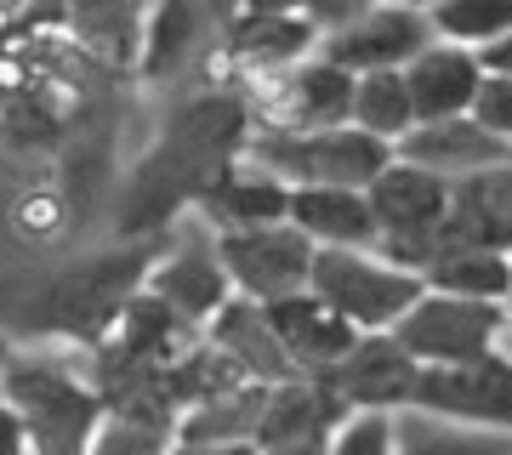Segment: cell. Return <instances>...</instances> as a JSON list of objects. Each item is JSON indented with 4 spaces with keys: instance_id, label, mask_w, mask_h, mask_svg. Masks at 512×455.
I'll use <instances>...</instances> for the list:
<instances>
[{
    "instance_id": "cell-1",
    "label": "cell",
    "mask_w": 512,
    "mask_h": 455,
    "mask_svg": "<svg viewBox=\"0 0 512 455\" xmlns=\"http://www.w3.org/2000/svg\"><path fill=\"white\" fill-rule=\"evenodd\" d=\"M245 143H251V109H245L239 86H205L183 97L165 114L160 137L137 160L131 182L120 188V211H114L120 239H148L177 228L205 188L245 154Z\"/></svg>"
},
{
    "instance_id": "cell-2",
    "label": "cell",
    "mask_w": 512,
    "mask_h": 455,
    "mask_svg": "<svg viewBox=\"0 0 512 455\" xmlns=\"http://www.w3.org/2000/svg\"><path fill=\"white\" fill-rule=\"evenodd\" d=\"M165 234L148 239H120L109 251H92L69 262V268L46 273L35 285H18L6 296V325L18 342H57V347H80L92 353L114 325L126 302L148 285V268L160 256Z\"/></svg>"
},
{
    "instance_id": "cell-3",
    "label": "cell",
    "mask_w": 512,
    "mask_h": 455,
    "mask_svg": "<svg viewBox=\"0 0 512 455\" xmlns=\"http://www.w3.org/2000/svg\"><path fill=\"white\" fill-rule=\"evenodd\" d=\"M80 359H86L80 347L18 342V353L0 370V393L23 416L29 455H92V438L109 416V399L92 382V364Z\"/></svg>"
},
{
    "instance_id": "cell-4",
    "label": "cell",
    "mask_w": 512,
    "mask_h": 455,
    "mask_svg": "<svg viewBox=\"0 0 512 455\" xmlns=\"http://www.w3.org/2000/svg\"><path fill=\"white\" fill-rule=\"evenodd\" d=\"M308 291L325 296L353 330H393L427 285L416 268L382 256L376 245H313Z\"/></svg>"
},
{
    "instance_id": "cell-5",
    "label": "cell",
    "mask_w": 512,
    "mask_h": 455,
    "mask_svg": "<svg viewBox=\"0 0 512 455\" xmlns=\"http://www.w3.org/2000/svg\"><path fill=\"white\" fill-rule=\"evenodd\" d=\"M245 160L268 165L291 188H308V182L370 188L376 171L393 160V143H382V137L359 131L353 120H342V126H319V131H251Z\"/></svg>"
},
{
    "instance_id": "cell-6",
    "label": "cell",
    "mask_w": 512,
    "mask_h": 455,
    "mask_svg": "<svg viewBox=\"0 0 512 455\" xmlns=\"http://www.w3.org/2000/svg\"><path fill=\"white\" fill-rule=\"evenodd\" d=\"M450 188H456L450 177L393 154V160L376 171V182L365 188L370 211H376V251L404 262V268H416V273L427 268V256L444 245Z\"/></svg>"
},
{
    "instance_id": "cell-7",
    "label": "cell",
    "mask_w": 512,
    "mask_h": 455,
    "mask_svg": "<svg viewBox=\"0 0 512 455\" xmlns=\"http://www.w3.org/2000/svg\"><path fill=\"white\" fill-rule=\"evenodd\" d=\"M251 131H319L342 126L353 114V74L330 63L325 52H308L302 63H285L274 74L239 80Z\"/></svg>"
},
{
    "instance_id": "cell-8",
    "label": "cell",
    "mask_w": 512,
    "mask_h": 455,
    "mask_svg": "<svg viewBox=\"0 0 512 455\" xmlns=\"http://www.w3.org/2000/svg\"><path fill=\"white\" fill-rule=\"evenodd\" d=\"M512 330V302H478V296H450V291H421L404 319L393 325L421 364H467L484 359L507 342Z\"/></svg>"
},
{
    "instance_id": "cell-9",
    "label": "cell",
    "mask_w": 512,
    "mask_h": 455,
    "mask_svg": "<svg viewBox=\"0 0 512 455\" xmlns=\"http://www.w3.org/2000/svg\"><path fill=\"white\" fill-rule=\"evenodd\" d=\"M148 291L160 296L165 308H177L194 330H205V319L234 296V279L217 256V234L200 217H183L177 228H165L160 256L148 268Z\"/></svg>"
},
{
    "instance_id": "cell-10",
    "label": "cell",
    "mask_w": 512,
    "mask_h": 455,
    "mask_svg": "<svg viewBox=\"0 0 512 455\" xmlns=\"http://www.w3.org/2000/svg\"><path fill=\"white\" fill-rule=\"evenodd\" d=\"M217 256L239 296L279 302L291 291H308L313 273V239L291 222H262V228H228L217 234Z\"/></svg>"
},
{
    "instance_id": "cell-11",
    "label": "cell",
    "mask_w": 512,
    "mask_h": 455,
    "mask_svg": "<svg viewBox=\"0 0 512 455\" xmlns=\"http://www.w3.org/2000/svg\"><path fill=\"white\" fill-rule=\"evenodd\" d=\"M433 23L421 6L404 0H370L365 12H353L348 23H336L319 35V52L330 63H342L348 74H370V69H404L421 46H433Z\"/></svg>"
},
{
    "instance_id": "cell-12",
    "label": "cell",
    "mask_w": 512,
    "mask_h": 455,
    "mask_svg": "<svg viewBox=\"0 0 512 455\" xmlns=\"http://www.w3.org/2000/svg\"><path fill=\"white\" fill-rule=\"evenodd\" d=\"M319 23L291 6V12H234L222 23L217 52H211V69L239 86V80H256V74H274L285 63H302L308 52H319Z\"/></svg>"
},
{
    "instance_id": "cell-13",
    "label": "cell",
    "mask_w": 512,
    "mask_h": 455,
    "mask_svg": "<svg viewBox=\"0 0 512 455\" xmlns=\"http://www.w3.org/2000/svg\"><path fill=\"white\" fill-rule=\"evenodd\" d=\"M319 382L348 410H404V404L416 399L421 359L393 330H359V342L330 364Z\"/></svg>"
},
{
    "instance_id": "cell-14",
    "label": "cell",
    "mask_w": 512,
    "mask_h": 455,
    "mask_svg": "<svg viewBox=\"0 0 512 455\" xmlns=\"http://www.w3.org/2000/svg\"><path fill=\"white\" fill-rule=\"evenodd\" d=\"M410 404L512 433V359L495 347V353L467 364H421V382Z\"/></svg>"
},
{
    "instance_id": "cell-15",
    "label": "cell",
    "mask_w": 512,
    "mask_h": 455,
    "mask_svg": "<svg viewBox=\"0 0 512 455\" xmlns=\"http://www.w3.org/2000/svg\"><path fill=\"white\" fill-rule=\"evenodd\" d=\"M211 12L205 0H148V18H143V40H137V80L148 86H165V80H183L200 57H211Z\"/></svg>"
},
{
    "instance_id": "cell-16",
    "label": "cell",
    "mask_w": 512,
    "mask_h": 455,
    "mask_svg": "<svg viewBox=\"0 0 512 455\" xmlns=\"http://www.w3.org/2000/svg\"><path fill=\"white\" fill-rule=\"evenodd\" d=\"M291 211V182L274 177L268 165H256L239 154L228 171H222L211 188H205L188 217H200L211 234H228V228H262V222H285Z\"/></svg>"
},
{
    "instance_id": "cell-17",
    "label": "cell",
    "mask_w": 512,
    "mask_h": 455,
    "mask_svg": "<svg viewBox=\"0 0 512 455\" xmlns=\"http://www.w3.org/2000/svg\"><path fill=\"white\" fill-rule=\"evenodd\" d=\"M393 154H404V160H416V165H427V171H439V177L461 182V177H473V171H484V165L512 160V143L495 137V131H484L473 114H450V120H416V126L393 143Z\"/></svg>"
},
{
    "instance_id": "cell-18",
    "label": "cell",
    "mask_w": 512,
    "mask_h": 455,
    "mask_svg": "<svg viewBox=\"0 0 512 455\" xmlns=\"http://www.w3.org/2000/svg\"><path fill=\"white\" fill-rule=\"evenodd\" d=\"M200 336L211 347H222V353L251 376V382H291V376H302V370L291 364V353H285V342H279L268 308L251 302V296H239V291L228 296L211 319H205Z\"/></svg>"
},
{
    "instance_id": "cell-19",
    "label": "cell",
    "mask_w": 512,
    "mask_h": 455,
    "mask_svg": "<svg viewBox=\"0 0 512 455\" xmlns=\"http://www.w3.org/2000/svg\"><path fill=\"white\" fill-rule=\"evenodd\" d=\"M262 308H268L279 342H285V353H291V364L302 376H325L330 364L359 342V330L313 291H291V296H279V302H262Z\"/></svg>"
},
{
    "instance_id": "cell-20",
    "label": "cell",
    "mask_w": 512,
    "mask_h": 455,
    "mask_svg": "<svg viewBox=\"0 0 512 455\" xmlns=\"http://www.w3.org/2000/svg\"><path fill=\"white\" fill-rule=\"evenodd\" d=\"M478 80H484V63H478L473 46H450V40H433L421 46L410 63H404V86H410V103H416V120H450V114H467L478 97Z\"/></svg>"
},
{
    "instance_id": "cell-21",
    "label": "cell",
    "mask_w": 512,
    "mask_h": 455,
    "mask_svg": "<svg viewBox=\"0 0 512 455\" xmlns=\"http://www.w3.org/2000/svg\"><path fill=\"white\" fill-rule=\"evenodd\" d=\"M444 239H467V245H490L512 256V160L484 165L450 188Z\"/></svg>"
},
{
    "instance_id": "cell-22",
    "label": "cell",
    "mask_w": 512,
    "mask_h": 455,
    "mask_svg": "<svg viewBox=\"0 0 512 455\" xmlns=\"http://www.w3.org/2000/svg\"><path fill=\"white\" fill-rule=\"evenodd\" d=\"M285 222L302 228L313 245H376V211L365 188H336V182L291 188Z\"/></svg>"
},
{
    "instance_id": "cell-23",
    "label": "cell",
    "mask_w": 512,
    "mask_h": 455,
    "mask_svg": "<svg viewBox=\"0 0 512 455\" xmlns=\"http://www.w3.org/2000/svg\"><path fill=\"white\" fill-rule=\"evenodd\" d=\"M427 291L450 296H478V302H512V256L490 245H467V239H444L421 268Z\"/></svg>"
},
{
    "instance_id": "cell-24",
    "label": "cell",
    "mask_w": 512,
    "mask_h": 455,
    "mask_svg": "<svg viewBox=\"0 0 512 455\" xmlns=\"http://www.w3.org/2000/svg\"><path fill=\"white\" fill-rule=\"evenodd\" d=\"M393 427H399V455H512V433L439 416L421 404L393 410Z\"/></svg>"
},
{
    "instance_id": "cell-25",
    "label": "cell",
    "mask_w": 512,
    "mask_h": 455,
    "mask_svg": "<svg viewBox=\"0 0 512 455\" xmlns=\"http://www.w3.org/2000/svg\"><path fill=\"white\" fill-rule=\"evenodd\" d=\"M268 387L274 382H234L211 393V399L188 404L177 416V438H194V444H256V427H262V410H268Z\"/></svg>"
},
{
    "instance_id": "cell-26",
    "label": "cell",
    "mask_w": 512,
    "mask_h": 455,
    "mask_svg": "<svg viewBox=\"0 0 512 455\" xmlns=\"http://www.w3.org/2000/svg\"><path fill=\"white\" fill-rule=\"evenodd\" d=\"M359 131L382 137V143H399L404 131L416 126V103H410V86H404V69H370L353 74V114Z\"/></svg>"
},
{
    "instance_id": "cell-27",
    "label": "cell",
    "mask_w": 512,
    "mask_h": 455,
    "mask_svg": "<svg viewBox=\"0 0 512 455\" xmlns=\"http://www.w3.org/2000/svg\"><path fill=\"white\" fill-rule=\"evenodd\" d=\"M171 444H177V416L143 410V404H109L92 455H165Z\"/></svg>"
},
{
    "instance_id": "cell-28",
    "label": "cell",
    "mask_w": 512,
    "mask_h": 455,
    "mask_svg": "<svg viewBox=\"0 0 512 455\" xmlns=\"http://www.w3.org/2000/svg\"><path fill=\"white\" fill-rule=\"evenodd\" d=\"M427 23H433V35L450 40V46L484 52L490 40H501L512 29V0H433V6H427Z\"/></svg>"
},
{
    "instance_id": "cell-29",
    "label": "cell",
    "mask_w": 512,
    "mask_h": 455,
    "mask_svg": "<svg viewBox=\"0 0 512 455\" xmlns=\"http://www.w3.org/2000/svg\"><path fill=\"white\" fill-rule=\"evenodd\" d=\"M325 455H399L393 410H348V416L330 427Z\"/></svg>"
},
{
    "instance_id": "cell-30",
    "label": "cell",
    "mask_w": 512,
    "mask_h": 455,
    "mask_svg": "<svg viewBox=\"0 0 512 455\" xmlns=\"http://www.w3.org/2000/svg\"><path fill=\"white\" fill-rule=\"evenodd\" d=\"M484 131H495V137H507L512 143V74H490L484 69V80H478V97L473 109H467Z\"/></svg>"
},
{
    "instance_id": "cell-31",
    "label": "cell",
    "mask_w": 512,
    "mask_h": 455,
    "mask_svg": "<svg viewBox=\"0 0 512 455\" xmlns=\"http://www.w3.org/2000/svg\"><path fill=\"white\" fill-rule=\"evenodd\" d=\"M12 222L29 239H52L57 222H63V188H29L18 200V211H12Z\"/></svg>"
},
{
    "instance_id": "cell-32",
    "label": "cell",
    "mask_w": 512,
    "mask_h": 455,
    "mask_svg": "<svg viewBox=\"0 0 512 455\" xmlns=\"http://www.w3.org/2000/svg\"><path fill=\"white\" fill-rule=\"evenodd\" d=\"M0 455H29V433H23V416L12 410V399L0 393Z\"/></svg>"
},
{
    "instance_id": "cell-33",
    "label": "cell",
    "mask_w": 512,
    "mask_h": 455,
    "mask_svg": "<svg viewBox=\"0 0 512 455\" xmlns=\"http://www.w3.org/2000/svg\"><path fill=\"white\" fill-rule=\"evenodd\" d=\"M308 6V18L319 23V29H336V23H348L353 12H365L370 0H302Z\"/></svg>"
},
{
    "instance_id": "cell-34",
    "label": "cell",
    "mask_w": 512,
    "mask_h": 455,
    "mask_svg": "<svg viewBox=\"0 0 512 455\" xmlns=\"http://www.w3.org/2000/svg\"><path fill=\"white\" fill-rule=\"evenodd\" d=\"M165 455H256V444H194V438H177Z\"/></svg>"
},
{
    "instance_id": "cell-35",
    "label": "cell",
    "mask_w": 512,
    "mask_h": 455,
    "mask_svg": "<svg viewBox=\"0 0 512 455\" xmlns=\"http://www.w3.org/2000/svg\"><path fill=\"white\" fill-rule=\"evenodd\" d=\"M478 63H484L490 74H512V29H507L501 40H490V46L478 52Z\"/></svg>"
},
{
    "instance_id": "cell-36",
    "label": "cell",
    "mask_w": 512,
    "mask_h": 455,
    "mask_svg": "<svg viewBox=\"0 0 512 455\" xmlns=\"http://www.w3.org/2000/svg\"><path fill=\"white\" fill-rule=\"evenodd\" d=\"M256 455H325V438H279V444H256Z\"/></svg>"
},
{
    "instance_id": "cell-37",
    "label": "cell",
    "mask_w": 512,
    "mask_h": 455,
    "mask_svg": "<svg viewBox=\"0 0 512 455\" xmlns=\"http://www.w3.org/2000/svg\"><path fill=\"white\" fill-rule=\"evenodd\" d=\"M291 6H302V0H234V12H291Z\"/></svg>"
},
{
    "instance_id": "cell-38",
    "label": "cell",
    "mask_w": 512,
    "mask_h": 455,
    "mask_svg": "<svg viewBox=\"0 0 512 455\" xmlns=\"http://www.w3.org/2000/svg\"><path fill=\"white\" fill-rule=\"evenodd\" d=\"M29 6L35 0H0V29H12L18 18H29Z\"/></svg>"
},
{
    "instance_id": "cell-39",
    "label": "cell",
    "mask_w": 512,
    "mask_h": 455,
    "mask_svg": "<svg viewBox=\"0 0 512 455\" xmlns=\"http://www.w3.org/2000/svg\"><path fill=\"white\" fill-rule=\"evenodd\" d=\"M12 353H18V336L0 325V370H6V359H12Z\"/></svg>"
},
{
    "instance_id": "cell-40",
    "label": "cell",
    "mask_w": 512,
    "mask_h": 455,
    "mask_svg": "<svg viewBox=\"0 0 512 455\" xmlns=\"http://www.w3.org/2000/svg\"><path fill=\"white\" fill-rule=\"evenodd\" d=\"M404 6H421V12H427V6H433V0H404Z\"/></svg>"
}]
</instances>
